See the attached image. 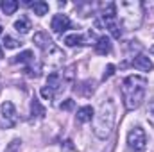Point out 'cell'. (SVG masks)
I'll use <instances>...</instances> for the list:
<instances>
[{"instance_id":"15","label":"cell","mask_w":154,"mask_h":152,"mask_svg":"<svg viewBox=\"0 0 154 152\" xmlns=\"http://www.w3.org/2000/svg\"><path fill=\"white\" fill-rule=\"evenodd\" d=\"M14 29H16L20 34H27V32H29V29H31V23H29V20H27L25 16H22L20 20H16V22H14Z\"/></svg>"},{"instance_id":"11","label":"cell","mask_w":154,"mask_h":152,"mask_svg":"<svg viewBox=\"0 0 154 152\" xmlns=\"http://www.w3.org/2000/svg\"><path fill=\"white\" fill-rule=\"evenodd\" d=\"M104 23H106V29H109V32L113 34V38H120L122 29H120V22L116 20V16H113V18H104Z\"/></svg>"},{"instance_id":"3","label":"cell","mask_w":154,"mask_h":152,"mask_svg":"<svg viewBox=\"0 0 154 152\" xmlns=\"http://www.w3.org/2000/svg\"><path fill=\"white\" fill-rule=\"evenodd\" d=\"M142 2H120L116 5V14H120V22L125 29L133 31L138 29L143 18V11H142Z\"/></svg>"},{"instance_id":"7","label":"cell","mask_w":154,"mask_h":152,"mask_svg":"<svg viewBox=\"0 0 154 152\" xmlns=\"http://www.w3.org/2000/svg\"><path fill=\"white\" fill-rule=\"evenodd\" d=\"M133 66H134L136 70H142V72H151V70H152L151 59H149L147 56H143V54H140V56H136V57L133 59Z\"/></svg>"},{"instance_id":"19","label":"cell","mask_w":154,"mask_h":152,"mask_svg":"<svg viewBox=\"0 0 154 152\" xmlns=\"http://www.w3.org/2000/svg\"><path fill=\"white\" fill-rule=\"evenodd\" d=\"M4 45H5V48H18L22 43H20L18 39L11 38V36H5V38H4Z\"/></svg>"},{"instance_id":"13","label":"cell","mask_w":154,"mask_h":152,"mask_svg":"<svg viewBox=\"0 0 154 152\" xmlns=\"http://www.w3.org/2000/svg\"><path fill=\"white\" fill-rule=\"evenodd\" d=\"M31 113L36 118H43L45 116V108L41 106V102H39L38 99H32V102H31Z\"/></svg>"},{"instance_id":"8","label":"cell","mask_w":154,"mask_h":152,"mask_svg":"<svg viewBox=\"0 0 154 152\" xmlns=\"http://www.w3.org/2000/svg\"><path fill=\"white\" fill-rule=\"evenodd\" d=\"M93 116H95V111L91 106H82L77 109V122L79 123H88V122H91Z\"/></svg>"},{"instance_id":"16","label":"cell","mask_w":154,"mask_h":152,"mask_svg":"<svg viewBox=\"0 0 154 152\" xmlns=\"http://www.w3.org/2000/svg\"><path fill=\"white\" fill-rule=\"evenodd\" d=\"M31 7H32V13L38 14V16H45V14L48 13V4H47V2H41V0H39V2H34Z\"/></svg>"},{"instance_id":"24","label":"cell","mask_w":154,"mask_h":152,"mask_svg":"<svg viewBox=\"0 0 154 152\" xmlns=\"http://www.w3.org/2000/svg\"><path fill=\"white\" fill-rule=\"evenodd\" d=\"M151 54H152V56H154V45H152V47H151Z\"/></svg>"},{"instance_id":"6","label":"cell","mask_w":154,"mask_h":152,"mask_svg":"<svg viewBox=\"0 0 154 152\" xmlns=\"http://www.w3.org/2000/svg\"><path fill=\"white\" fill-rule=\"evenodd\" d=\"M50 27H52L54 32H65V31L70 27V20H68L66 14H56V16L52 18Z\"/></svg>"},{"instance_id":"12","label":"cell","mask_w":154,"mask_h":152,"mask_svg":"<svg viewBox=\"0 0 154 152\" xmlns=\"http://www.w3.org/2000/svg\"><path fill=\"white\" fill-rule=\"evenodd\" d=\"M61 86H63V81H61L59 74L52 72V74L48 75V79H47V88H48V90H52V91L56 93V91H59V90H61Z\"/></svg>"},{"instance_id":"1","label":"cell","mask_w":154,"mask_h":152,"mask_svg":"<svg viewBox=\"0 0 154 152\" xmlns=\"http://www.w3.org/2000/svg\"><path fill=\"white\" fill-rule=\"evenodd\" d=\"M145 91H147V79L142 75H129L124 79L122 82V97H124V104L127 109H136L143 99H145Z\"/></svg>"},{"instance_id":"9","label":"cell","mask_w":154,"mask_h":152,"mask_svg":"<svg viewBox=\"0 0 154 152\" xmlns=\"http://www.w3.org/2000/svg\"><path fill=\"white\" fill-rule=\"evenodd\" d=\"M32 41L38 45V47L41 48V50H43V52L54 47V41L48 38V34H47V32H38V34H34V39H32Z\"/></svg>"},{"instance_id":"4","label":"cell","mask_w":154,"mask_h":152,"mask_svg":"<svg viewBox=\"0 0 154 152\" xmlns=\"http://www.w3.org/2000/svg\"><path fill=\"white\" fill-rule=\"evenodd\" d=\"M127 145L133 152H142L147 145V134L142 127H134L127 134Z\"/></svg>"},{"instance_id":"20","label":"cell","mask_w":154,"mask_h":152,"mask_svg":"<svg viewBox=\"0 0 154 152\" xmlns=\"http://www.w3.org/2000/svg\"><path fill=\"white\" fill-rule=\"evenodd\" d=\"M74 106H75V102H74L72 99H66V100H63V102H61V106H59V108H61L63 111H72V109H74Z\"/></svg>"},{"instance_id":"2","label":"cell","mask_w":154,"mask_h":152,"mask_svg":"<svg viewBox=\"0 0 154 152\" xmlns=\"http://www.w3.org/2000/svg\"><path fill=\"white\" fill-rule=\"evenodd\" d=\"M115 114H116V106L113 99H108L106 102L100 104L97 114L93 116V123H95V136L100 140H106L109 136V132L113 131L115 125Z\"/></svg>"},{"instance_id":"14","label":"cell","mask_w":154,"mask_h":152,"mask_svg":"<svg viewBox=\"0 0 154 152\" xmlns=\"http://www.w3.org/2000/svg\"><path fill=\"white\" fill-rule=\"evenodd\" d=\"M84 43H86V39L81 34H68L65 38V45H68V47H77V45H84Z\"/></svg>"},{"instance_id":"21","label":"cell","mask_w":154,"mask_h":152,"mask_svg":"<svg viewBox=\"0 0 154 152\" xmlns=\"http://www.w3.org/2000/svg\"><path fill=\"white\" fill-rule=\"evenodd\" d=\"M113 74H115V65H108V66H106V70H104V74H102V81L109 79Z\"/></svg>"},{"instance_id":"22","label":"cell","mask_w":154,"mask_h":152,"mask_svg":"<svg viewBox=\"0 0 154 152\" xmlns=\"http://www.w3.org/2000/svg\"><path fill=\"white\" fill-rule=\"evenodd\" d=\"M41 97H43V99H52V97H54V91L45 86V88H41Z\"/></svg>"},{"instance_id":"23","label":"cell","mask_w":154,"mask_h":152,"mask_svg":"<svg viewBox=\"0 0 154 152\" xmlns=\"http://www.w3.org/2000/svg\"><path fill=\"white\" fill-rule=\"evenodd\" d=\"M65 149H68V150H74V145H72V141L68 140V141H65Z\"/></svg>"},{"instance_id":"18","label":"cell","mask_w":154,"mask_h":152,"mask_svg":"<svg viewBox=\"0 0 154 152\" xmlns=\"http://www.w3.org/2000/svg\"><path fill=\"white\" fill-rule=\"evenodd\" d=\"M32 52L31 50H25V52H22V54H18V56H14V59H13V63H32Z\"/></svg>"},{"instance_id":"26","label":"cell","mask_w":154,"mask_h":152,"mask_svg":"<svg viewBox=\"0 0 154 152\" xmlns=\"http://www.w3.org/2000/svg\"><path fill=\"white\" fill-rule=\"evenodd\" d=\"M0 36H2V27H0Z\"/></svg>"},{"instance_id":"25","label":"cell","mask_w":154,"mask_h":152,"mask_svg":"<svg viewBox=\"0 0 154 152\" xmlns=\"http://www.w3.org/2000/svg\"><path fill=\"white\" fill-rule=\"evenodd\" d=\"M0 57H2V48H0Z\"/></svg>"},{"instance_id":"17","label":"cell","mask_w":154,"mask_h":152,"mask_svg":"<svg viewBox=\"0 0 154 152\" xmlns=\"http://www.w3.org/2000/svg\"><path fill=\"white\" fill-rule=\"evenodd\" d=\"M16 9H18V2H16V0H5V2H2V11H4V14H13Z\"/></svg>"},{"instance_id":"5","label":"cell","mask_w":154,"mask_h":152,"mask_svg":"<svg viewBox=\"0 0 154 152\" xmlns=\"http://www.w3.org/2000/svg\"><path fill=\"white\" fill-rule=\"evenodd\" d=\"M0 113H2V120H4V123H5V127H13V125L18 122L16 109H14L13 102H9V100L2 102V106H0Z\"/></svg>"},{"instance_id":"10","label":"cell","mask_w":154,"mask_h":152,"mask_svg":"<svg viewBox=\"0 0 154 152\" xmlns=\"http://www.w3.org/2000/svg\"><path fill=\"white\" fill-rule=\"evenodd\" d=\"M95 52L100 54V56L109 54L111 52V39L108 38V36H100V38L97 39V43H95Z\"/></svg>"}]
</instances>
